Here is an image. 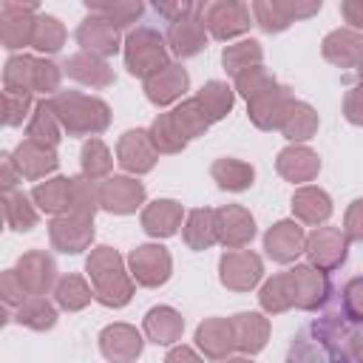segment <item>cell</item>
I'll use <instances>...</instances> for the list:
<instances>
[{
  "label": "cell",
  "instance_id": "91938a15",
  "mask_svg": "<svg viewBox=\"0 0 363 363\" xmlns=\"http://www.w3.org/2000/svg\"><path fill=\"white\" fill-rule=\"evenodd\" d=\"M199 9V3H187V0H176V3H153V11L162 14L167 23H176L187 14H193Z\"/></svg>",
  "mask_w": 363,
  "mask_h": 363
},
{
  "label": "cell",
  "instance_id": "680465c9",
  "mask_svg": "<svg viewBox=\"0 0 363 363\" xmlns=\"http://www.w3.org/2000/svg\"><path fill=\"white\" fill-rule=\"evenodd\" d=\"M343 116H346V122L363 128V82H357L354 88L346 91V96H343Z\"/></svg>",
  "mask_w": 363,
  "mask_h": 363
},
{
  "label": "cell",
  "instance_id": "f546056e",
  "mask_svg": "<svg viewBox=\"0 0 363 363\" xmlns=\"http://www.w3.org/2000/svg\"><path fill=\"white\" fill-rule=\"evenodd\" d=\"M292 216L303 224H323L332 216V199L326 190L315 187V184H303L292 193Z\"/></svg>",
  "mask_w": 363,
  "mask_h": 363
},
{
  "label": "cell",
  "instance_id": "5b68a950",
  "mask_svg": "<svg viewBox=\"0 0 363 363\" xmlns=\"http://www.w3.org/2000/svg\"><path fill=\"white\" fill-rule=\"evenodd\" d=\"M201 20H204V28L210 37L227 43V40L250 31L252 11H250V6H244L238 0H213V3H201Z\"/></svg>",
  "mask_w": 363,
  "mask_h": 363
},
{
  "label": "cell",
  "instance_id": "816d5d0a",
  "mask_svg": "<svg viewBox=\"0 0 363 363\" xmlns=\"http://www.w3.org/2000/svg\"><path fill=\"white\" fill-rule=\"evenodd\" d=\"M34 105H37V102L31 99V94H23V91H3V122H6L9 128L23 125V119L31 116Z\"/></svg>",
  "mask_w": 363,
  "mask_h": 363
},
{
  "label": "cell",
  "instance_id": "83f0119b",
  "mask_svg": "<svg viewBox=\"0 0 363 363\" xmlns=\"http://www.w3.org/2000/svg\"><path fill=\"white\" fill-rule=\"evenodd\" d=\"M235 349L244 354H258L269 340V320L261 312H238L230 318Z\"/></svg>",
  "mask_w": 363,
  "mask_h": 363
},
{
  "label": "cell",
  "instance_id": "6125c7cd",
  "mask_svg": "<svg viewBox=\"0 0 363 363\" xmlns=\"http://www.w3.org/2000/svg\"><path fill=\"white\" fill-rule=\"evenodd\" d=\"M340 14L349 23V28L363 34V0H343L340 3Z\"/></svg>",
  "mask_w": 363,
  "mask_h": 363
},
{
  "label": "cell",
  "instance_id": "2e32d148",
  "mask_svg": "<svg viewBox=\"0 0 363 363\" xmlns=\"http://www.w3.org/2000/svg\"><path fill=\"white\" fill-rule=\"evenodd\" d=\"M167 48L179 57V60H187V57H196L207 48V28H204V20H201V3L193 14L176 20L167 26Z\"/></svg>",
  "mask_w": 363,
  "mask_h": 363
},
{
  "label": "cell",
  "instance_id": "f907efd6",
  "mask_svg": "<svg viewBox=\"0 0 363 363\" xmlns=\"http://www.w3.org/2000/svg\"><path fill=\"white\" fill-rule=\"evenodd\" d=\"M275 85V77L264 68V65H255V68H250V71H244V74H238L235 77V91L250 102V99H255V96H261L267 88H272Z\"/></svg>",
  "mask_w": 363,
  "mask_h": 363
},
{
  "label": "cell",
  "instance_id": "603a6c76",
  "mask_svg": "<svg viewBox=\"0 0 363 363\" xmlns=\"http://www.w3.org/2000/svg\"><path fill=\"white\" fill-rule=\"evenodd\" d=\"M275 170L292 184H306L320 173V159L306 145H286L275 159Z\"/></svg>",
  "mask_w": 363,
  "mask_h": 363
},
{
  "label": "cell",
  "instance_id": "f1b7e54d",
  "mask_svg": "<svg viewBox=\"0 0 363 363\" xmlns=\"http://www.w3.org/2000/svg\"><path fill=\"white\" fill-rule=\"evenodd\" d=\"M142 329H145V337L156 346H173L176 340H182V332H184V318L182 312H176L173 306H153L147 309L145 320H142Z\"/></svg>",
  "mask_w": 363,
  "mask_h": 363
},
{
  "label": "cell",
  "instance_id": "74e56055",
  "mask_svg": "<svg viewBox=\"0 0 363 363\" xmlns=\"http://www.w3.org/2000/svg\"><path fill=\"white\" fill-rule=\"evenodd\" d=\"M3 218L14 233H28L37 227L40 210L23 190H14V193L3 196Z\"/></svg>",
  "mask_w": 363,
  "mask_h": 363
},
{
  "label": "cell",
  "instance_id": "f6af8a7d",
  "mask_svg": "<svg viewBox=\"0 0 363 363\" xmlns=\"http://www.w3.org/2000/svg\"><path fill=\"white\" fill-rule=\"evenodd\" d=\"M34 65H37V57H31V54L9 57L3 65V91L34 94Z\"/></svg>",
  "mask_w": 363,
  "mask_h": 363
},
{
  "label": "cell",
  "instance_id": "9c48e42d",
  "mask_svg": "<svg viewBox=\"0 0 363 363\" xmlns=\"http://www.w3.org/2000/svg\"><path fill=\"white\" fill-rule=\"evenodd\" d=\"M264 275V261L252 250H227L218 258V278L233 292H250Z\"/></svg>",
  "mask_w": 363,
  "mask_h": 363
},
{
  "label": "cell",
  "instance_id": "60d3db41",
  "mask_svg": "<svg viewBox=\"0 0 363 363\" xmlns=\"http://www.w3.org/2000/svg\"><path fill=\"white\" fill-rule=\"evenodd\" d=\"M196 99H199V105L204 108L207 119H210V122H218V119H224V116L233 111L235 91H233L227 82H221V79H210V82L201 85V91L196 94Z\"/></svg>",
  "mask_w": 363,
  "mask_h": 363
},
{
  "label": "cell",
  "instance_id": "681fc988",
  "mask_svg": "<svg viewBox=\"0 0 363 363\" xmlns=\"http://www.w3.org/2000/svg\"><path fill=\"white\" fill-rule=\"evenodd\" d=\"M250 11H252V23L261 28V31H267V34H278V31H286L292 23L286 20V14L281 11V6H278V0H255L252 6H250Z\"/></svg>",
  "mask_w": 363,
  "mask_h": 363
},
{
  "label": "cell",
  "instance_id": "4316f807",
  "mask_svg": "<svg viewBox=\"0 0 363 363\" xmlns=\"http://www.w3.org/2000/svg\"><path fill=\"white\" fill-rule=\"evenodd\" d=\"M62 68H65V74H68L74 82L88 85V88H108V85H113V79H116V77H113V68H111L102 57L88 54V51L71 54Z\"/></svg>",
  "mask_w": 363,
  "mask_h": 363
},
{
  "label": "cell",
  "instance_id": "e7e4bbea",
  "mask_svg": "<svg viewBox=\"0 0 363 363\" xmlns=\"http://www.w3.org/2000/svg\"><path fill=\"white\" fill-rule=\"evenodd\" d=\"M221 363H252L250 357H227V360H221Z\"/></svg>",
  "mask_w": 363,
  "mask_h": 363
},
{
  "label": "cell",
  "instance_id": "30bf717a",
  "mask_svg": "<svg viewBox=\"0 0 363 363\" xmlns=\"http://www.w3.org/2000/svg\"><path fill=\"white\" fill-rule=\"evenodd\" d=\"M295 102H298L295 94L286 85L275 82L261 96L247 102V116L258 130H281V125H284V119Z\"/></svg>",
  "mask_w": 363,
  "mask_h": 363
},
{
  "label": "cell",
  "instance_id": "94428289",
  "mask_svg": "<svg viewBox=\"0 0 363 363\" xmlns=\"http://www.w3.org/2000/svg\"><path fill=\"white\" fill-rule=\"evenodd\" d=\"M20 179H23V176H20V170L14 167L11 153H3V156H0V187H3V196H6V193H14Z\"/></svg>",
  "mask_w": 363,
  "mask_h": 363
},
{
  "label": "cell",
  "instance_id": "03108f58",
  "mask_svg": "<svg viewBox=\"0 0 363 363\" xmlns=\"http://www.w3.org/2000/svg\"><path fill=\"white\" fill-rule=\"evenodd\" d=\"M360 82H363V68H360Z\"/></svg>",
  "mask_w": 363,
  "mask_h": 363
},
{
  "label": "cell",
  "instance_id": "9f6ffc18",
  "mask_svg": "<svg viewBox=\"0 0 363 363\" xmlns=\"http://www.w3.org/2000/svg\"><path fill=\"white\" fill-rule=\"evenodd\" d=\"M278 6H281V11L286 14L289 23H298V20L315 17L323 3L320 0H278Z\"/></svg>",
  "mask_w": 363,
  "mask_h": 363
},
{
  "label": "cell",
  "instance_id": "277c9868",
  "mask_svg": "<svg viewBox=\"0 0 363 363\" xmlns=\"http://www.w3.org/2000/svg\"><path fill=\"white\" fill-rule=\"evenodd\" d=\"M167 40L150 28V26H139L133 28L125 43H122V54H125V68L128 74L139 77V79H147L153 77L156 71H162L164 65H170L167 60Z\"/></svg>",
  "mask_w": 363,
  "mask_h": 363
},
{
  "label": "cell",
  "instance_id": "484cf974",
  "mask_svg": "<svg viewBox=\"0 0 363 363\" xmlns=\"http://www.w3.org/2000/svg\"><path fill=\"white\" fill-rule=\"evenodd\" d=\"M196 346L210 360H227L230 352L235 349L230 318H207V320H201L196 326Z\"/></svg>",
  "mask_w": 363,
  "mask_h": 363
},
{
  "label": "cell",
  "instance_id": "8d00e7d4",
  "mask_svg": "<svg viewBox=\"0 0 363 363\" xmlns=\"http://www.w3.org/2000/svg\"><path fill=\"white\" fill-rule=\"evenodd\" d=\"M170 122H173L176 133H179L184 142H190V139H196V136H204L207 128L213 125L196 96H193V99H184L182 105H176V108L170 111Z\"/></svg>",
  "mask_w": 363,
  "mask_h": 363
},
{
  "label": "cell",
  "instance_id": "d590c367",
  "mask_svg": "<svg viewBox=\"0 0 363 363\" xmlns=\"http://www.w3.org/2000/svg\"><path fill=\"white\" fill-rule=\"evenodd\" d=\"M14 320L31 332H48L57 323V306L45 295H28L26 303L14 309Z\"/></svg>",
  "mask_w": 363,
  "mask_h": 363
},
{
  "label": "cell",
  "instance_id": "7c38bea8",
  "mask_svg": "<svg viewBox=\"0 0 363 363\" xmlns=\"http://www.w3.org/2000/svg\"><path fill=\"white\" fill-rule=\"evenodd\" d=\"M48 238L51 247L65 252V255H79L82 250L91 247L94 241V218H82L74 213H62L57 218H51L48 224Z\"/></svg>",
  "mask_w": 363,
  "mask_h": 363
},
{
  "label": "cell",
  "instance_id": "ab89813d",
  "mask_svg": "<svg viewBox=\"0 0 363 363\" xmlns=\"http://www.w3.org/2000/svg\"><path fill=\"white\" fill-rule=\"evenodd\" d=\"M261 60H264V48L258 40H238L221 51V65L230 77H238V74L261 65Z\"/></svg>",
  "mask_w": 363,
  "mask_h": 363
},
{
  "label": "cell",
  "instance_id": "5bb4252c",
  "mask_svg": "<svg viewBox=\"0 0 363 363\" xmlns=\"http://www.w3.org/2000/svg\"><path fill=\"white\" fill-rule=\"evenodd\" d=\"M216 235L227 250H241L255 238V218L241 204H224L216 210Z\"/></svg>",
  "mask_w": 363,
  "mask_h": 363
},
{
  "label": "cell",
  "instance_id": "8992f818",
  "mask_svg": "<svg viewBox=\"0 0 363 363\" xmlns=\"http://www.w3.org/2000/svg\"><path fill=\"white\" fill-rule=\"evenodd\" d=\"M128 272L139 286L156 289V286L167 284V278L173 272V258H170L167 247H162V244H139L128 255Z\"/></svg>",
  "mask_w": 363,
  "mask_h": 363
},
{
  "label": "cell",
  "instance_id": "ffe728a7",
  "mask_svg": "<svg viewBox=\"0 0 363 363\" xmlns=\"http://www.w3.org/2000/svg\"><path fill=\"white\" fill-rule=\"evenodd\" d=\"M17 275L23 281V286L28 289V295H45L48 289L57 286V264L48 252L43 250H28L17 258Z\"/></svg>",
  "mask_w": 363,
  "mask_h": 363
},
{
  "label": "cell",
  "instance_id": "db71d44e",
  "mask_svg": "<svg viewBox=\"0 0 363 363\" xmlns=\"http://www.w3.org/2000/svg\"><path fill=\"white\" fill-rule=\"evenodd\" d=\"M340 306H343V315L363 326V278H349L340 289Z\"/></svg>",
  "mask_w": 363,
  "mask_h": 363
},
{
  "label": "cell",
  "instance_id": "c3c4849f",
  "mask_svg": "<svg viewBox=\"0 0 363 363\" xmlns=\"http://www.w3.org/2000/svg\"><path fill=\"white\" fill-rule=\"evenodd\" d=\"M147 133H150V142H153L156 153L173 156V153H182V150L187 147V142L176 133V128H173V122H170V111H167V113H159V116L153 119V125L147 128Z\"/></svg>",
  "mask_w": 363,
  "mask_h": 363
},
{
  "label": "cell",
  "instance_id": "52a82bcc",
  "mask_svg": "<svg viewBox=\"0 0 363 363\" xmlns=\"http://www.w3.org/2000/svg\"><path fill=\"white\" fill-rule=\"evenodd\" d=\"M37 3H17V0H3L0 3V40L3 48L17 51L31 45L34 28H37Z\"/></svg>",
  "mask_w": 363,
  "mask_h": 363
},
{
  "label": "cell",
  "instance_id": "e575fe53",
  "mask_svg": "<svg viewBox=\"0 0 363 363\" xmlns=\"http://www.w3.org/2000/svg\"><path fill=\"white\" fill-rule=\"evenodd\" d=\"M258 303L267 315H281L289 312L295 306V284L289 272H278L269 281H264L261 292H258Z\"/></svg>",
  "mask_w": 363,
  "mask_h": 363
},
{
  "label": "cell",
  "instance_id": "d4e9b609",
  "mask_svg": "<svg viewBox=\"0 0 363 363\" xmlns=\"http://www.w3.org/2000/svg\"><path fill=\"white\" fill-rule=\"evenodd\" d=\"M184 207L176 199H156L142 210V230L150 238H170L179 233Z\"/></svg>",
  "mask_w": 363,
  "mask_h": 363
},
{
  "label": "cell",
  "instance_id": "be15d7a7",
  "mask_svg": "<svg viewBox=\"0 0 363 363\" xmlns=\"http://www.w3.org/2000/svg\"><path fill=\"white\" fill-rule=\"evenodd\" d=\"M164 363H204V357H199L190 346H173L164 354Z\"/></svg>",
  "mask_w": 363,
  "mask_h": 363
},
{
  "label": "cell",
  "instance_id": "4dcf8cb0",
  "mask_svg": "<svg viewBox=\"0 0 363 363\" xmlns=\"http://www.w3.org/2000/svg\"><path fill=\"white\" fill-rule=\"evenodd\" d=\"M62 133H65V130H62V125H60V119H57V113H54L51 99H40V102L34 105L31 116H28L26 136H28L31 142H37V145H45V147H54V150H57Z\"/></svg>",
  "mask_w": 363,
  "mask_h": 363
},
{
  "label": "cell",
  "instance_id": "bcb514c9",
  "mask_svg": "<svg viewBox=\"0 0 363 363\" xmlns=\"http://www.w3.org/2000/svg\"><path fill=\"white\" fill-rule=\"evenodd\" d=\"M96 210H99V184L91 182L88 176H74V179H71L68 213L82 216V218H94Z\"/></svg>",
  "mask_w": 363,
  "mask_h": 363
},
{
  "label": "cell",
  "instance_id": "e0dca14e",
  "mask_svg": "<svg viewBox=\"0 0 363 363\" xmlns=\"http://www.w3.org/2000/svg\"><path fill=\"white\" fill-rule=\"evenodd\" d=\"M156 147L150 142V133L136 128V130H125L119 136V145H116V162L122 164V170L133 173V176H142V173H150L156 167Z\"/></svg>",
  "mask_w": 363,
  "mask_h": 363
},
{
  "label": "cell",
  "instance_id": "1f68e13d",
  "mask_svg": "<svg viewBox=\"0 0 363 363\" xmlns=\"http://www.w3.org/2000/svg\"><path fill=\"white\" fill-rule=\"evenodd\" d=\"M182 238L196 252L210 250L213 244H218V235H216V210H210V207L190 210L184 216V224H182Z\"/></svg>",
  "mask_w": 363,
  "mask_h": 363
},
{
  "label": "cell",
  "instance_id": "f5cc1de1",
  "mask_svg": "<svg viewBox=\"0 0 363 363\" xmlns=\"http://www.w3.org/2000/svg\"><path fill=\"white\" fill-rule=\"evenodd\" d=\"M60 79H62L60 65L51 62V60H40L37 57V65H34V94H43L45 99H51L54 94H60Z\"/></svg>",
  "mask_w": 363,
  "mask_h": 363
},
{
  "label": "cell",
  "instance_id": "4fadbf2b",
  "mask_svg": "<svg viewBox=\"0 0 363 363\" xmlns=\"http://www.w3.org/2000/svg\"><path fill=\"white\" fill-rule=\"evenodd\" d=\"M292 284H295V306L303 312H318L329 295H332V281L323 269L312 267V264H295L289 269Z\"/></svg>",
  "mask_w": 363,
  "mask_h": 363
},
{
  "label": "cell",
  "instance_id": "ba28073f",
  "mask_svg": "<svg viewBox=\"0 0 363 363\" xmlns=\"http://www.w3.org/2000/svg\"><path fill=\"white\" fill-rule=\"evenodd\" d=\"M349 255V238L340 227H315L306 235V258L312 267L323 272H335L346 264Z\"/></svg>",
  "mask_w": 363,
  "mask_h": 363
},
{
  "label": "cell",
  "instance_id": "9a60e30c",
  "mask_svg": "<svg viewBox=\"0 0 363 363\" xmlns=\"http://www.w3.org/2000/svg\"><path fill=\"white\" fill-rule=\"evenodd\" d=\"M264 250L275 264H292L301 252H306V233L295 218L275 221L264 233Z\"/></svg>",
  "mask_w": 363,
  "mask_h": 363
},
{
  "label": "cell",
  "instance_id": "ac0fdd59",
  "mask_svg": "<svg viewBox=\"0 0 363 363\" xmlns=\"http://www.w3.org/2000/svg\"><path fill=\"white\" fill-rule=\"evenodd\" d=\"M145 340L130 323H111L99 332V352L108 363H133L142 357Z\"/></svg>",
  "mask_w": 363,
  "mask_h": 363
},
{
  "label": "cell",
  "instance_id": "b9f144b4",
  "mask_svg": "<svg viewBox=\"0 0 363 363\" xmlns=\"http://www.w3.org/2000/svg\"><path fill=\"white\" fill-rule=\"evenodd\" d=\"M54 301L65 312H79L94 301V286L82 275H62L54 286Z\"/></svg>",
  "mask_w": 363,
  "mask_h": 363
},
{
  "label": "cell",
  "instance_id": "44dd1931",
  "mask_svg": "<svg viewBox=\"0 0 363 363\" xmlns=\"http://www.w3.org/2000/svg\"><path fill=\"white\" fill-rule=\"evenodd\" d=\"M11 159H14V167L20 170V176L28 179V182H40V179L51 176V173L60 167L57 150H54V147H45V145H37V142H31V139H23V142L14 147Z\"/></svg>",
  "mask_w": 363,
  "mask_h": 363
},
{
  "label": "cell",
  "instance_id": "cb8c5ba5",
  "mask_svg": "<svg viewBox=\"0 0 363 363\" xmlns=\"http://www.w3.org/2000/svg\"><path fill=\"white\" fill-rule=\"evenodd\" d=\"M187 85H190V77L182 68V62H170V65H164L162 71H156L153 77L145 79V96L153 105L164 108V105L176 102L187 91Z\"/></svg>",
  "mask_w": 363,
  "mask_h": 363
},
{
  "label": "cell",
  "instance_id": "7dc6e473",
  "mask_svg": "<svg viewBox=\"0 0 363 363\" xmlns=\"http://www.w3.org/2000/svg\"><path fill=\"white\" fill-rule=\"evenodd\" d=\"M62 45H65V26L54 14H40L37 17V28H34V40H31V48H37L43 54H57Z\"/></svg>",
  "mask_w": 363,
  "mask_h": 363
},
{
  "label": "cell",
  "instance_id": "836d02e7",
  "mask_svg": "<svg viewBox=\"0 0 363 363\" xmlns=\"http://www.w3.org/2000/svg\"><path fill=\"white\" fill-rule=\"evenodd\" d=\"M210 176L213 182L221 187V190H230V193H244L252 187L255 182V167L250 162H241V159H216L213 167H210Z\"/></svg>",
  "mask_w": 363,
  "mask_h": 363
},
{
  "label": "cell",
  "instance_id": "8fae6325",
  "mask_svg": "<svg viewBox=\"0 0 363 363\" xmlns=\"http://www.w3.org/2000/svg\"><path fill=\"white\" fill-rule=\"evenodd\" d=\"M145 204V184L133 176H108L99 182V210L113 216H130Z\"/></svg>",
  "mask_w": 363,
  "mask_h": 363
},
{
  "label": "cell",
  "instance_id": "11a10c76",
  "mask_svg": "<svg viewBox=\"0 0 363 363\" xmlns=\"http://www.w3.org/2000/svg\"><path fill=\"white\" fill-rule=\"evenodd\" d=\"M0 295H3V303H6V306H11V309H17L20 303H26L28 289L23 286V281H20L17 269H6V272L0 275Z\"/></svg>",
  "mask_w": 363,
  "mask_h": 363
},
{
  "label": "cell",
  "instance_id": "6da1fadb",
  "mask_svg": "<svg viewBox=\"0 0 363 363\" xmlns=\"http://www.w3.org/2000/svg\"><path fill=\"white\" fill-rule=\"evenodd\" d=\"M286 363H363V326L343 312H323L298 329Z\"/></svg>",
  "mask_w": 363,
  "mask_h": 363
},
{
  "label": "cell",
  "instance_id": "7a4b0ae2",
  "mask_svg": "<svg viewBox=\"0 0 363 363\" xmlns=\"http://www.w3.org/2000/svg\"><path fill=\"white\" fill-rule=\"evenodd\" d=\"M85 272L94 286V301H99L108 309H122L125 303H130L136 281L130 278L122 255L113 247L108 244L94 247L91 255L85 258Z\"/></svg>",
  "mask_w": 363,
  "mask_h": 363
},
{
  "label": "cell",
  "instance_id": "7402d4cb",
  "mask_svg": "<svg viewBox=\"0 0 363 363\" xmlns=\"http://www.w3.org/2000/svg\"><path fill=\"white\" fill-rule=\"evenodd\" d=\"M77 43L82 45V51L88 54H96V57H113L122 43H119V28H113L105 17L99 14H88L79 28H77Z\"/></svg>",
  "mask_w": 363,
  "mask_h": 363
},
{
  "label": "cell",
  "instance_id": "f35d334b",
  "mask_svg": "<svg viewBox=\"0 0 363 363\" xmlns=\"http://www.w3.org/2000/svg\"><path fill=\"white\" fill-rule=\"evenodd\" d=\"M318 111L309 105V102H295L292 108H289V113H286V119H284V125H281V133H284V139H289L292 145H301V142H306V139H312L315 136V130H318Z\"/></svg>",
  "mask_w": 363,
  "mask_h": 363
},
{
  "label": "cell",
  "instance_id": "3957f363",
  "mask_svg": "<svg viewBox=\"0 0 363 363\" xmlns=\"http://www.w3.org/2000/svg\"><path fill=\"white\" fill-rule=\"evenodd\" d=\"M54 113L68 136H99L111 125V108L99 96L82 91H60L51 96Z\"/></svg>",
  "mask_w": 363,
  "mask_h": 363
},
{
  "label": "cell",
  "instance_id": "d6986e66",
  "mask_svg": "<svg viewBox=\"0 0 363 363\" xmlns=\"http://www.w3.org/2000/svg\"><path fill=\"white\" fill-rule=\"evenodd\" d=\"M320 54L326 62L337 68H363V34L354 28H335L323 37Z\"/></svg>",
  "mask_w": 363,
  "mask_h": 363
},
{
  "label": "cell",
  "instance_id": "ee69618b",
  "mask_svg": "<svg viewBox=\"0 0 363 363\" xmlns=\"http://www.w3.org/2000/svg\"><path fill=\"white\" fill-rule=\"evenodd\" d=\"M88 14H99L105 17L113 28H128L130 23H136L145 11V6L139 0H113V3H96V0H88L85 3Z\"/></svg>",
  "mask_w": 363,
  "mask_h": 363
},
{
  "label": "cell",
  "instance_id": "d6a6232c",
  "mask_svg": "<svg viewBox=\"0 0 363 363\" xmlns=\"http://www.w3.org/2000/svg\"><path fill=\"white\" fill-rule=\"evenodd\" d=\"M31 201L37 204L40 213L48 216H62L68 213V201H71V179L68 176H51L40 184H34L31 190Z\"/></svg>",
  "mask_w": 363,
  "mask_h": 363
},
{
  "label": "cell",
  "instance_id": "6f0895ef",
  "mask_svg": "<svg viewBox=\"0 0 363 363\" xmlns=\"http://www.w3.org/2000/svg\"><path fill=\"white\" fill-rule=\"evenodd\" d=\"M343 233L349 241L363 244V199H354L343 216Z\"/></svg>",
  "mask_w": 363,
  "mask_h": 363
},
{
  "label": "cell",
  "instance_id": "7bdbcfd3",
  "mask_svg": "<svg viewBox=\"0 0 363 363\" xmlns=\"http://www.w3.org/2000/svg\"><path fill=\"white\" fill-rule=\"evenodd\" d=\"M79 167H82V176H88L91 182H105L113 170V156L108 150V145L102 139H88L79 150Z\"/></svg>",
  "mask_w": 363,
  "mask_h": 363
}]
</instances>
